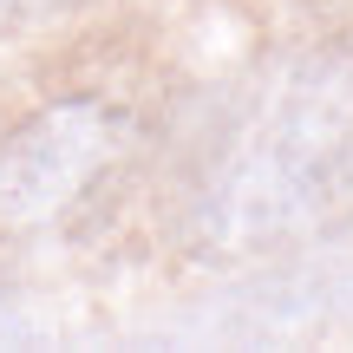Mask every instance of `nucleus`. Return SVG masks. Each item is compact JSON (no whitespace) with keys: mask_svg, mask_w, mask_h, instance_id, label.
Returning <instances> with one entry per match:
<instances>
[{"mask_svg":"<svg viewBox=\"0 0 353 353\" xmlns=\"http://www.w3.org/2000/svg\"><path fill=\"white\" fill-rule=\"evenodd\" d=\"M353 216V39L294 59L242 118L196 203L210 249L249 255Z\"/></svg>","mask_w":353,"mask_h":353,"instance_id":"1","label":"nucleus"},{"mask_svg":"<svg viewBox=\"0 0 353 353\" xmlns=\"http://www.w3.org/2000/svg\"><path fill=\"white\" fill-rule=\"evenodd\" d=\"M46 7H52V0H0V39H7V33H20L26 20H39Z\"/></svg>","mask_w":353,"mask_h":353,"instance_id":"3","label":"nucleus"},{"mask_svg":"<svg viewBox=\"0 0 353 353\" xmlns=\"http://www.w3.org/2000/svg\"><path fill=\"white\" fill-rule=\"evenodd\" d=\"M131 144V118L105 99H59L0 138V229L26 236L72 216L112 176Z\"/></svg>","mask_w":353,"mask_h":353,"instance_id":"2","label":"nucleus"}]
</instances>
